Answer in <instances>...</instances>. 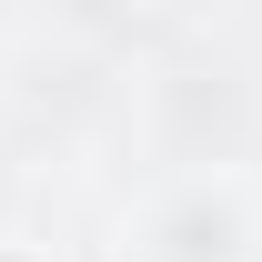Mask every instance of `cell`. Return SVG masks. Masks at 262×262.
Segmentation results:
<instances>
[{
  "mask_svg": "<svg viewBox=\"0 0 262 262\" xmlns=\"http://www.w3.org/2000/svg\"><path fill=\"white\" fill-rule=\"evenodd\" d=\"M0 262H20V252H0Z\"/></svg>",
  "mask_w": 262,
  "mask_h": 262,
  "instance_id": "6da1fadb",
  "label": "cell"
}]
</instances>
